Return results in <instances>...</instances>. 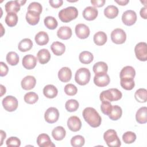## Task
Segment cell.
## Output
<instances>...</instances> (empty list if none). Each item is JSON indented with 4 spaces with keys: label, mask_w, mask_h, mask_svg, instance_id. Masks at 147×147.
Masks as SVG:
<instances>
[{
    "label": "cell",
    "mask_w": 147,
    "mask_h": 147,
    "mask_svg": "<svg viewBox=\"0 0 147 147\" xmlns=\"http://www.w3.org/2000/svg\"><path fill=\"white\" fill-rule=\"evenodd\" d=\"M37 58L40 64H46L51 59L50 52L47 49H41L37 52Z\"/></svg>",
    "instance_id": "20"
},
{
    "label": "cell",
    "mask_w": 147,
    "mask_h": 147,
    "mask_svg": "<svg viewBox=\"0 0 147 147\" xmlns=\"http://www.w3.org/2000/svg\"><path fill=\"white\" fill-rule=\"evenodd\" d=\"M120 84L126 90H131L135 86L134 79L132 78H120Z\"/></svg>",
    "instance_id": "36"
},
{
    "label": "cell",
    "mask_w": 147,
    "mask_h": 147,
    "mask_svg": "<svg viewBox=\"0 0 147 147\" xmlns=\"http://www.w3.org/2000/svg\"><path fill=\"white\" fill-rule=\"evenodd\" d=\"M24 99L26 103L32 105L37 102L38 99V96L34 92H29L25 94Z\"/></svg>",
    "instance_id": "40"
},
{
    "label": "cell",
    "mask_w": 147,
    "mask_h": 147,
    "mask_svg": "<svg viewBox=\"0 0 147 147\" xmlns=\"http://www.w3.org/2000/svg\"><path fill=\"white\" fill-rule=\"evenodd\" d=\"M122 21L127 26L133 25L137 21L136 13L132 10H127L124 11L122 16Z\"/></svg>",
    "instance_id": "10"
},
{
    "label": "cell",
    "mask_w": 147,
    "mask_h": 147,
    "mask_svg": "<svg viewBox=\"0 0 147 147\" xmlns=\"http://www.w3.org/2000/svg\"><path fill=\"white\" fill-rule=\"evenodd\" d=\"M34 40L38 45H44L48 42L49 36L47 32L40 31L36 34Z\"/></svg>",
    "instance_id": "29"
},
{
    "label": "cell",
    "mask_w": 147,
    "mask_h": 147,
    "mask_svg": "<svg viewBox=\"0 0 147 147\" xmlns=\"http://www.w3.org/2000/svg\"><path fill=\"white\" fill-rule=\"evenodd\" d=\"M42 10V7L40 3L37 2H31L28 7V11H33L39 14L41 13Z\"/></svg>",
    "instance_id": "45"
},
{
    "label": "cell",
    "mask_w": 147,
    "mask_h": 147,
    "mask_svg": "<svg viewBox=\"0 0 147 147\" xmlns=\"http://www.w3.org/2000/svg\"><path fill=\"white\" fill-rule=\"evenodd\" d=\"M37 144L40 147H51L55 146L52 142L49 136L45 133H42L38 135L37 138Z\"/></svg>",
    "instance_id": "15"
},
{
    "label": "cell",
    "mask_w": 147,
    "mask_h": 147,
    "mask_svg": "<svg viewBox=\"0 0 147 147\" xmlns=\"http://www.w3.org/2000/svg\"><path fill=\"white\" fill-rule=\"evenodd\" d=\"M6 144L7 146L18 147L21 145V141L16 137H10L6 140Z\"/></svg>",
    "instance_id": "47"
},
{
    "label": "cell",
    "mask_w": 147,
    "mask_h": 147,
    "mask_svg": "<svg viewBox=\"0 0 147 147\" xmlns=\"http://www.w3.org/2000/svg\"><path fill=\"white\" fill-rule=\"evenodd\" d=\"M6 61L10 65H16L19 62V57L15 52H9L6 55Z\"/></svg>",
    "instance_id": "38"
},
{
    "label": "cell",
    "mask_w": 147,
    "mask_h": 147,
    "mask_svg": "<svg viewBox=\"0 0 147 147\" xmlns=\"http://www.w3.org/2000/svg\"><path fill=\"white\" fill-rule=\"evenodd\" d=\"M110 82V77L107 74L95 75L94 78V83L98 87H105L109 84Z\"/></svg>",
    "instance_id": "17"
},
{
    "label": "cell",
    "mask_w": 147,
    "mask_h": 147,
    "mask_svg": "<svg viewBox=\"0 0 147 147\" xmlns=\"http://www.w3.org/2000/svg\"><path fill=\"white\" fill-rule=\"evenodd\" d=\"M6 133H5V131H3V130H1V144H0V145H2L3 140L6 138Z\"/></svg>",
    "instance_id": "53"
},
{
    "label": "cell",
    "mask_w": 147,
    "mask_h": 147,
    "mask_svg": "<svg viewBox=\"0 0 147 147\" xmlns=\"http://www.w3.org/2000/svg\"><path fill=\"white\" fill-rule=\"evenodd\" d=\"M146 10H147V7H142L140 10V16L144 19H146V18H147Z\"/></svg>",
    "instance_id": "51"
},
{
    "label": "cell",
    "mask_w": 147,
    "mask_h": 147,
    "mask_svg": "<svg viewBox=\"0 0 147 147\" xmlns=\"http://www.w3.org/2000/svg\"><path fill=\"white\" fill-rule=\"evenodd\" d=\"M22 63L25 68L32 69H33L37 64V59L32 55H26L23 57Z\"/></svg>",
    "instance_id": "13"
},
{
    "label": "cell",
    "mask_w": 147,
    "mask_h": 147,
    "mask_svg": "<svg viewBox=\"0 0 147 147\" xmlns=\"http://www.w3.org/2000/svg\"><path fill=\"white\" fill-rule=\"evenodd\" d=\"M72 77V72L69 68L67 67H62L58 72V78L62 82H69Z\"/></svg>",
    "instance_id": "18"
},
{
    "label": "cell",
    "mask_w": 147,
    "mask_h": 147,
    "mask_svg": "<svg viewBox=\"0 0 147 147\" xmlns=\"http://www.w3.org/2000/svg\"><path fill=\"white\" fill-rule=\"evenodd\" d=\"M79 102L75 99L68 100L65 104V109L69 112H74L78 110L79 108Z\"/></svg>",
    "instance_id": "41"
},
{
    "label": "cell",
    "mask_w": 147,
    "mask_h": 147,
    "mask_svg": "<svg viewBox=\"0 0 147 147\" xmlns=\"http://www.w3.org/2000/svg\"><path fill=\"white\" fill-rule=\"evenodd\" d=\"M103 138L109 147H119L121 145L117 132L113 129H109L106 131L103 134Z\"/></svg>",
    "instance_id": "4"
},
{
    "label": "cell",
    "mask_w": 147,
    "mask_h": 147,
    "mask_svg": "<svg viewBox=\"0 0 147 147\" xmlns=\"http://www.w3.org/2000/svg\"><path fill=\"white\" fill-rule=\"evenodd\" d=\"M59 117V110L54 107H51L48 108L44 114L45 120L49 123H53L57 122Z\"/></svg>",
    "instance_id": "9"
},
{
    "label": "cell",
    "mask_w": 147,
    "mask_h": 147,
    "mask_svg": "<svg viewBox=\"0 0 147 147\" xmlns=\"http://www.w3.org/2000/svg\"><path fill=\"white\" fill-rule=\"evenodd\" d=\"M119 13L118 9L114 5H109L104 9L105 16L110 19H113L116 17Z\"/></svg>",
    "instance_id": "31"
},
{
    "label": "cell",
    "mask_w": 147,
    "mask_h": 147,
    "mask_svg": "<svg viewBox=\"0 0 147 147\" xmlns=\"http://www.w3.org/2000/svg\"><path fill=\"white\" fill-rule=\"evenodd\" d=\"M122 114V110L121 107L118 105H114L113 106L111 111L108 116L110 119L113 121H117L121 117Z\"/></svg>",
    "instance_id": "33"
},
{
    "label": "cell",
    "mask_w": 147,
    "mask_h": 147,
    "mask_svg": "<svg viewBox=\"0 0 147 147\" xmlns=\"http://www.w3.org/2000/svg\"><path fill=\"white\" fill-rule=\"evenodd\" d=\"M84 119L92 127H97L101 124L102 118L99 113L93 107L85 108L82 113Z\"/></svg>",
    "instance_id": "1"
},
{
    "label": "cell",
    "mask_w": 147,
    "mask_h": 147,
    "mask_svg": "<svg viewBox=\"0 0 147 147\" xmlns=\"http://www.w3.org/2000/svg\"><path fill=\"white\" fill-rule=\"evenodd\" d=\"M51 49L55 55L61 56L64 53L65 51V46L63 43L61 42L55 41L52 44Z\"/></svg>",
    "instance_id": "22"
},
{
    "label": "cell",
    "mask_w": 147,
    "mask_h": 147,
    "mask_svg": "<svg viewBox=\"0 0 147 147\" xmlns=\"http://www.w3.org/2000/svg\"><path fill=\"white\" fill-rule=\"evenodd\" d=\"M5 22L7 26L13 27L16 26L18 22V16L16 13H7L5 17Z\"/></svg>",
    "instance_id": "37"
},
{
    "label": "cell",
    "mask_w": 147,
    "mask_h": 147,
    "mask_svg": "<svg viewBox=\"0 0 147 147\" xmlns=\"http://www.w3.org/2000/svg\"><path fill=\"white\" fill-rule=\"evenodd\" d=\"M36 84V78L31 75H28L24 78L21 82V87L24 90H30L33 89Z\"/></svg>",
    "instance_id": "14"
},
{
    "label": "cell",
    "mask_w": 147,
    "mask_h": 147,
    "mask_svg": "<svg viewBox=\"0 0 147 147\" xmlns=\"http://www.w3.org/2000/svg\"><path fill=\"white\" fill-rule=\"evenodd\" d=\"M83 16L84 18L88 21L95 20L98 14V11L95 7L87 6L83 11Z\"/></svg>",
    "instance_id": "16"
},
{
    "label": "cell",
    "mask_w": 147,
    "mask_h": 147,
    "mask_svg": "<svg viewBox=\"0 0 147 147\" xmlns=\"http://www.w3.org/2000/svg\"><path fill=\"white\" fill-rule=\"evenodd\" d=\"M105 0H91V3L95 7H102L105 3Z\"/></svg>",
    "instance_id": "50"
},
{
    "label": "cell",
    "mask_w": 147,
    "mask_h": 147,
    "mask_svg": "<svg viewBox=\"0 0 147 147\" xmlns=\"http://www.w3.org/2000/svg\"><path fill=\"white\" fill-rule=\"evenodd\" d=\"M134 97L137 101L140 103H145L147 100V91L145 88L138 89L135 94Z\"/></svg>",
    "instance_id": "35"
},
{
    "label": "cell",
    "mask_w": 147,
    "mask_h": 147,
    "mask_svg": "<svg viewBox=\"0 0 147 147\" xmlns=\"http://www.w3.org/2000/svg\"><path fill=\"white\" fill-rule=\"evenodd\" d=\"M92 70L95 75L105 74H107L108 71V66L106 63L103 61H99L94 65Z\"/></svg>",
    "instance_id": "24"
},
{
    "label": "cell",
    "mask_w": 147,
    "mask_h": 147,
    "mask_svg": "<svg viewBox=\"0 0 147 147\" xmlns=\"http://www.w3.org/2000/svg\"><path fill=\"white\" fill-rule=\"evenodd\" d=\"M91 78V73L88 69L86 68H80L78 69L75 75V82L81 86L87 84Z\"/></svg>",
    "instance_id": "5"
},
{
    "label": "cell",
    "mask_w": 147,
    "mask_h": 147,
    "mask_svg": "<svg viewBox=\"0 0 147 147\" xmlns=\"http://www.w3.org/2000/svg\"><path fill=\"white\" fill-rule=\"evenodd\" d=\"M122 96V92L117 88H110L103 91L100 94V99L102 102H113L117 101L121 99Z\"/></svg>",
    "instance_id": "2"
},
{
    "label": "cell",
    "mask_w": 147,
    "mask_h": 147,
    "mask_svg": "<svg viewBox=\"0 0 147 147\" xmlns=\"http://www.w3.org/2000/svg\"><path fill=\"white\" fill-rule=\"evenodd\" d=\"M136 75V71L131 66L124 67L121 71L120 78H132L134 79Z\"/></svg>",
    "instance_id": "26"
},
{
    "label": "cell",
    "mask_w": 147,
    "mask_h": 147,
    "mask_svg": "<svg viewBox=\"0 0 147 147\" xmlns=\"http://www.w3.org/2000/svg\"><path fill=\"white\" fill-rule=\"evenodd\" d=\"M64 91L67 95L69 96H74L78 92V88L73 84L69 83L65 86Z\"/></svg>",
    "instance_id": "44"
},
{
    "label": "cell",
    "mask_w": 147,
    "mask_h": 147,
    "mask_svg": "<svg viewBox=\"0 0 147 147\" xmlns=\"http://www.w3.org/2000/svg\"><path fill=\"white\" fill-rule=\"evenodd\" d=\"M122 140L125 144H131L136 141V134L133 131H126L123 134Z\"/></svg>",
    "instance_id": "42"
},
{
    "label": "cell",
    "mask_w": 147,
    "mask_h": 147,
    "mask_svg": "<svg viewBox=\"0 0 147 147\" xmlns=\"http://www.w3.org/2000/svg\"><path fill=\"white\" fill-rule=\"evenodd\" d=\"M136 121L141 124L145 123L147 122V107L144 106L140 108L136 114Z\"/></svg>",
    "instance_id": "21"
},
{
    "label": "cell",
    "mask_w": 147,
    "mask_h": 147,
    "mask_svg": "<svg viewBox=\"0 0 147 147\" xmlns=\"http://www.w3.org/2000/svg\"><path fill=\"white\" fill-rule=\"evenodd\" d=\"M78 10L74 6H69L61 9L59 13V17L63 22H69L76 18Z\"/></svg>",
    "instance_id": "3"
},
{
    "label": "cell",
    "mask_w": 147,
    "mask_h": 147,
    "mask_svg": "<svg viewBox=\"0 0 147 147\" xmlns=\"http://www.w3.org/2000/svg\"><path fill=\"white\" fill-rule=\"evenodd\" d=\"M20 4L18 1H8L5 5V10L7 13H16L20 10Z\"/></svg>",
    "instance_id": "23"
},
{
    "label": "cell",
    "mask_w": 147,
    "mask_h": 147,
    "mask_svg": "<svg viewBox=\"0 0 147 147\" xmlns=\"http://www.w3.org/2000/svg\"><path fill=\"white\" fill-rule=\"evenodd\" d=\"M66 134L65 129L61 126H58L52 131V136L56 141H61L64 139Z\"/></svg>",
    "instance_id": "25"
},
{
    "label": "cell",
    "mask_w": 147,
    "mask_h": 147,
    "mask_svg": "<svg viewBox=\"0 0 147 147\" xmlns=\"http://www.w3.org/2000/svg\"><path fill=\"white\" fill-rule=\"evenodd\" d=\"M114 1L121 6L126 5L129 2V0H114Z\"/></svg>",
    "instance_id": "52"
},
{
    "label": "cell",
    "mask_w": 147,
    "mask_h": 147,
    "mask_svg": "<svg viewBox=\"0 0 147 147\" xmlns=\"http://www.w3.org/2000/svg\"><path fill=\"white\" fill-rule=\"evenodd\" d=\"M6 93V88L2 84H1V96Z\"/></svg>",
    "instance_id": "54"
},
{
    "label": "cell",
    "mask_w": 147,
    "mask_h": 147,
    "mask_svg": "<svg viewBox=\"0 0 147 147\" xmlns=\"http://www.w3.org/2000/svg\"><path fill=\"white\" fill-rule=\"evenodd\" d=\"M40 14L33 11H28L26 14V20L31 25L37 24L40 21Z\"/></svg>",
    "instance_id": "28"
},
{
    "label": "cell",
    "mask_w": 147,
    "mask_h": 147,
    "mask_svg": "<svg viewBox=\"0 0 147 147\" xmlns=\"http://www.w3.org/2000/svg\"><path fill=\"white\" fill-rule=\"evenodd\" d=\"M2 106L5 110L9 112L15 111L18 107L17 99L11 95H7L2 100Z\"/></svg>",
    "instance_id": "6"
},
{
    "label": "cell",
    "mask_w": 147,
    "mask_h": 147,
    "mask_svg": "<svg viewBox=\"0 0 147 147\" xmlns=\"http://www.w3.org/2000/svg\"><path fill=\"white\" fill-rule=\"evenodd\" d=\"M79 59L82 63L88 64L92 61L94 59V56L90 52L83 51L79 54Z\"/></svg>",
    "instance_id": "34"
},
{
    "label": "cell",
    "mask_w": 147,
    "mask_h": 147,
    "mask_svg": "<svg viewBox=\"0 0 147 147\" xmlns=\"http://www.w3.org/2000/svg\"><path fill=\"white\" fill-rule=\"evenodd\" d=\"M72 30L69 26H61L57 32V36L62 40H68L72 36Z\"/></svg>",
    "instance_id": "19"
},
{
    "label": "cell",
    "mask_w": 147,
    "mask_h": 147,
    "mask_svg": "<svg viewBox=\"0 0 147 147\" xmlns=\"http://www.w3.org/2000/svg\"><path fill=\"white\" fill-rule=\"evenodd\" d=\"M49 2L52 7L58 8L63 5V1L62 0H50Z\"/></svg>",
    "instance_id": "49"
},
{
    "label": "cell",
    "mask_w": 147,
    "mask_h": 147,
    "mask_svg": "<svg viewBox=\"0 0 147 147\" xmlns=\"http://www.w3.org/2000/svg\"><path fill=\"white\" fill-rule=\"evenodd\" d=\"M111 41L116 44H122L126 40V34L125 32L120 28L114 29L111 33Z\"/></svg>",
    "instance_id": "8"
},
{
    "label": "cell",
    "mask_w": 147,
    "mask_h": 147,
    "mask_svg": "<svg viewBox=\"0 0 147 147\" xmlns=\"http://www.w3.org/2000/svg\"><path fill=\"white\" fill-rule=\"evenodd\" d=\"M134 52L137 59L140 61H145L147 60V44L145 42H140L136 44Z\"/></svg>",
    "instance_id": "7"
},
{
    "label": "cell",
    "mask_w": 147,
    "mask_h": 147,
    "mask_svg": "<svg viewBox=\"0 0 147 147\" xmlns=\"http://www.w3.org/2000/svg\"><path fill=\"white\" fill-rule=\"evenodd\" d=\"M26 1H18V2H19V3L20 4L21 6L24 5L26 3Z\"/></svg>",
    "instance_id": "55"
},
{
    "label": "cell",
    "mask_w": 147,
    "mask_h": 147,
    "mask_svg": "<svg viewBox=\"0 0 147 147\" xmlns=\"http://www.w3.org/2000/svg\"><path fill=\"white\" fill-rule=\"evenodd\" d=\"M0 67H1V72H0V76H6L9 71V68L7 65L3 61H1L0 63Z\"/></svg>",
    "instance_id": "48"
},
{
    "label": "cell",
    "mask_w": 147,
    "mask_h": 147,
    "mask_svg": "<svg viewBox=\"0 0 147 147\" xmlns=\"http://www.w3.org/2000/svg\"><path fill=\"white\" fill-rule=\"evenodd\" d=\"M84 137L80 135L75 136L71 140V145L74 147H81L84 145Z\"/></svg>",
    "instance_id": "43"
},
{
    "label": "cell",
    "mask_w": 147,
    "mask_h": 147,
    "mask_svg": "<svg viewBox=\"0 0 147 147\" xmlns=\"http://www.w3.org/2000/svg\"><path fill=\"white\" fill-rule=\"evenodd\" d=\"M112 107L113 106L110 102L105 101V102H102V104L100 105V109L102 112L104 114L109 115L111 111Z\"/></svg>",
    "instance_id": "46"
},
{
    "label": "cell",
    "mask_w": 147,
    "mask_h": 147,
    "mask_svg": "<svg viewBox=\"0 0 147 147\" xmlns=\"http://www.w3.org/2000/svg\"><path fill=\"white\" fill-rule=\"evenodd\" d=\"M33 47L32 41L28 38L22 39L18 45V48L21 52H27L31 49Z\"/></svg>",
    "instance_id": "32"
},
{
    "label": "cell",
    "mask_w": 147,
    "mask_h": 147,
    "mask_svg": "<svg viewBox=\"0 0 147 147\" xmlns=\"http://www.w3.org/2000/svg\"><path fill=\"white\" fill-rule=\"evenodd\" d=\"M67 126L70 130L76 132L81 129L82 122L77 116H71L67 121Z\"/></svg>",
    "instance_id": "12"
},
{
    "label": "cell",
    "mask_w": 147,
    "mask_h": 147,
    "mask_svg": "<svg viewBox=\"0 0 147 147\" xmlns=\"http://www.w3.org/2000/svg\"><path fill=\"white\" fill-rule=\"evenodd\" d=\"M75 33L77 37L81 39L87 38L90 33L89 28L84 24H78L75 26Z\"/></svg>",
    "instance_id": "11"
},
{
    "label": "cell",
    "mask_w": 147,
    "mask_h": 147,
    "mask_svg": "<svg viewBox=\"0 0 147 147\" xmlns=\"http://www.w3.org/2000/svg\"><path fill=\"white\" fill-rule=\"evenodd\" d=\"M58 93L57 88L52 84H48L44 87L43 94L48 98H55Z\"/></svg>",
    "instance_id": "27"
},
{
    "label": "cell",
    "mask_w": 147,
    "mask_h": 147,
    "mask_svg": "<svg viewBox=\"0 0 147 147\" xmlns=\"http://www.w3.org/2000/svg\"><path fill=\"white\" fill-rule=\"evenodd\" d=\"M44 25L45 26L51 30L55 29L58 25V22L56 19L52 16H47L44 18Z\"/></svg>",
    "instance_id": "39"
},
{
    "label": "cell",
    "mask_w": 147,
    "mask_h": 147,
    "mask_svg": "<svg viewBox=\"0 0 147 147\" xmlns=\"http://www.w3.org/2000/svg\"><path fill=\"white\" fill-rule=\"evenodd\" d=\"M93 40L94 43L96 45L101 46L104 45L106 42L107 37L105 32L102 31H99L94 35Z\"/></svg>",
    "instance_id": "30"
}]
</instances>
